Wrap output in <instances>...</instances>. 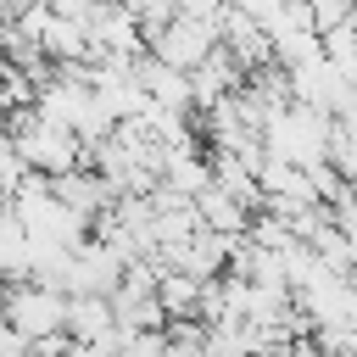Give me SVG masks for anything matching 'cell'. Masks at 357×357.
Instances as JSON below:
<instances>
[{"label":"cell","instance_id":"1","mask_svg":"<svg viewBox=\"0 0 357 357\" xmlns=\"http://www.w3.org/2000/svg\"><path fill=\"white\" fill-rule=\"evenodd\" d=\"M212 50H218V17H173V28H167L145 56H156L162 67H173V73L190 78Z\"/></svg>","mask_w":357,"mask_h":357}]
</instances>
